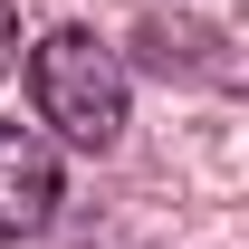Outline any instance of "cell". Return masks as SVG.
<instances>
[{
	"label": "cell",
	"mask_w": 249,
	"mask_h": 249,
	"mask_svg": "<svg viewBox=\"0 0 249 249\" xmlns=\"http://www.w3.org/2000/svg\"><path fill=\"white\" fill-rule=\"evenodd\" d=\"M58 220V154L0 115V240H38Z\"/></svg>",
	"instance_id": "obj_2"
},
{
	"label": "cell",
	"mask_w": 249,
	"mask_h": 249,
	"mask_svg": "<svg viewBox=\"0 0 249 249\" xmlns=\"http://www.w3.org/2000/svg\"><path fill=\"white\" fill-rule=\"evenodd\" d=\"M29 96H38V115L58 124L67 144H87V154H106L124 134V58L96 29H48L38 38L29 48Z\"/></svg>",
	"instance_id": "obj_1"
},
{
	"label": "cell",
	"mask_w": 249,
	"mask_h": 249,
	"mask_svg": "<svg viewBox=\"0 0 249 249\" xmlns=\"http://www.w3.org/2000/svg\"><path fill=\"white\" fill-rule=\"evenodd\" d=\"M134 48H144V67H163V77L182 67V77H211V87H230V58H220L230 38H220V29H163V19H144V38H134Z\"/></svg>",
	"instance_id": "obj_3"
},
{
	"label": "cell",
	"mask_w": 249,
	"mask_h": 249,
	"mask_svg": "<svg viewBox=\"0 0 249 249\" xmlns=\"http://www.w3.org/2000/svg\"><path fill=\"white\" fill-rule=\"evenodd\" d=\"M10 48H19V10L0 0V67H10Z\"/></svg>",
	"instance_id": "obj_4"
}]
</instances>
